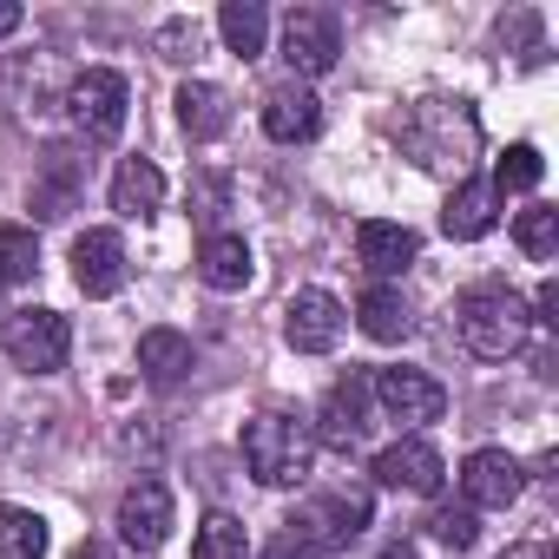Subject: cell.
<instances>
[{"mask_svg":"<svg viewBox=\"0 0 559 559\" xmlns=\"http://www.w3.org/2000/svg\"><path fill=\"white\" fill-rule=\"evenodd\" d=\"M402 152L421 165V171H467L474 152H480V119L467 99H421L408 106L402 119Z\"/></svg>","mask_w":559,"mask_h":559,"instance_id":"1","label":"cell"},{"mask_svg":"<svg viewBox=\"0 0 559 559\" xmlns=\"http://www.w3.org/2000/svg\"><path fill=\"white\" fill-rule=\"evenodd\" d=\"M243 467L263 480V487H304L310 467H317V435L310 421L284 415V408H263L243 421Z\"/></svg>","mask_w":559,"mask_h":559,"instance_id":"2","label":"cell"},{"mask_svg":"<svg viewBox=\"0 0 559 559\" xmlns=\"http://www.w3.org/2000/svg\"><path fill=\"white\" fill-rule=\"evenodd\" d=\"M454 330H461V343H467L480 362H507V356L526 349L533 310H526V297H513L507 284H474V290L454 304Z\"/></svg>","mask_w":559,"mask_h":559,"instance_id":"3","label":"cell"},{"mask_svg":"<svg viewBox=\"0 0 559 559\" xmlns=\"http://www.w3.org/2000/svg\"><path fill=\"white\" fill-rule=\"evenodd\" d=\"M0 343H8L14 369H27V376H60L73 356V330L60 310H14L0 323Z\"/></svg>","mask_w":559,"mask_h":559,"instance_id":"4","label":"cell"},{"mask_svg":"<svg viewBox=\"0 0 559 559\" xmlns=\"http://www.w3.org/2000/svg\"><path fill=\"white\" fill-rule=\"evenodd\" d=\"M126 106H132V86L112 67H86L73 80V93H67V112H73L80 139H93V145H112L126 132Z\"/></svg>","mask_w":559,"mask_h":559,"instance_id":"5","label":"cell"},{"mask_svg":"<svg viewBox=\"0 0 559 559\" xmlns=\"http://www.w3.org/2000/svg\"><path fill=\"white\" fill-rule=\"evenodd\" d=\"M362 526H369V493H362V487L323 493V500H310L304 513H290V520H284V533H290V539H304L317 559H330L336 546H349Z\"/></svg>","mask_w":559,"mask_h":559,"instance_id":"6","label":"cell"},{"mask_svg":"<svg viewBox=\"0 0 559 559\" xmlns=\"http://www.w3.org/2000/svg\"><path fill=\"white\" fill-rule=\"evenodd\" d=\"M369 395H376L402 428H428V421L448 415V389H441L435 376H421V369H382V376L369 382Z\"/></svg>","mask_w":559,"mask_h":559,"instance_id":"7","label":"cell"},{"mask_svg":"<svg viewBox=\"0 0 559 559\" xmlns=\"http://www.w3.org/2000/svg\"><path fill=\"white\" fill-rule=\"evenodd\" d=\"M336 53H343V34H336V14H323V8H290L284 14V60H290V73H330L336 67Z\"/></svg>","mask_w":559,"mask_h":559,"instance_id":"8","label":"cell"},{"mask_svg":"<svg viewBox=\"0 0 559 559\" xmlns=\"http://www.w3.org/2000/svg\"><path fill=\"white\" fill-rule=\"evenodd\" d=\"M343 323L349 317H343V304L330 290H297L290 310H284V336H290L297 356H330L343 343Z\"/></svg>","mask_w":559,"mask_h":559,"instance_id":"9","label":"cell"},{"mask_svg":"<svg viewBox=\"0 0 559 559\" xmlns=\"http://www.w3.org/2000/svg\"><path fill=\"white\" fill-rule=\"evenodd\" d=\"M171 533V487L165 480H132L119 500V539L132 552H158Z\"/></svg>","mask_w":559,"mask_h":559,"instance_id":"10","label":"cell"},{"mask_svg":"<svg viewBox=\"0 0 559 559\" xmlns=\"http://www.w3.org/2000/svg\"><path fill=\"white\" fill-rule=\"evenodd\" d=\"M520 487H526V467H520L507 448H474V454L461 461V493H467V507H513Z\"/></svg>","mask_w":559,"mask_h":559,"instance_id":"11","label":"cell"},{"mask_svg":"<svg viewBox=\"0 0 559 559\" xmlns=\"http://www.w3.org/2000/svg\"><path fill=\"white\" fill-rule=\"evenodd\" d=\"M73 284L86 297H119L126 290V237L119 230H86L73 237Z\"/></svg>","mask_w":559,"mask_h":559,"instance_id":"12","label":"cell"},{"mask_svg":"<svg viewBox=\"0 0 559 559\" xmlns=\"http://www.w3.org/2000/svg\"><path fill=\"white\" fill-rule=\"evenodd\" d=\"M376 480L382 487H402V493H441V480H448V461H441V448H428V441H395V448H382L376 454Z\"/></svg>","mask_w":559,"mask_h":559,"instance_id":"13","label":"cell"},{"mask_svg":"<svg viewBox=\"0 0 559 559\" xmlns=\"http://www.w3.org/2000/svg\"><path fill=\"white\" fill-rule=\"evenodd\" d=\"M263 132H270L276 145H304V139H317V132H323V99H317L304 80L276 86V93L263 99Z\"/></svg>","mask_w":559,"mask_h":559,"instance_id":"14","label":"cell"},{"mask_svg":"<svg viewBox=\"0 0 559 559\" xmlns=\"http://www.w3.org/2000/svg\"><path fill=\"white\" fill-rule=\"evenodd\" d=\"M362 428H369V376L349 369V376L323 395V428H317V441H330V448H356Z\"/></svg>","mask_w":559,"mask_h":559,"instance_id":"15","label":"cell"},{"mask_svg":"<svg viewBox=\"0 0 559 559\" xmlns=\"http://www.w3.org/2000/svg\"><path fill=\"white\" fill-rule=\"evenodd\" d=\"M493 217H500V191H493L487 178H461L454 198H448V211H441V230H448L454 243H474V237L493 230Z\"/></svg>","mask_w":559,"mask_h":559,"instance_id":"16","label":"cell"},{"mask_svg":"<svg viewBox=\"0 0 559 559\" xmlns=\"http://www.w3.org/2000/svg\"><path fill=\"white\" fill-rule=\"evenodd\" d=\"M415 230L408 224H389V217H369V224H356V257L376 270V276H395V270H408L415 263Z\"/></svg>","mask_w":559,"mask_h":559,"instance_id":"17","label":"cell"},{"mask_svg":"<svg viewBox=\"0 0 559 559\" xmlns=\"http://www.w3.org/2000/svg\"><path fill=\"white\" fill-rule=\"evenodd\" d=\"M250 243L243 237H230V230H211L204 243H198V276H204V284L211 290H243L250 284Z\"/></svg>","mask_w":559,"mask_h":559,"instance_id":"18","label":"cell"},{"mask_svg":"<svg viewBox=\"0 0 559 559\" xmlns=\"http://www.w3.org/2000/svg\"><path fill=\"white\" fill-rule=\"evenodd\" d=\"M178 126L191 139H224L230 132V93L211 86V80H185L178 86Z\"/></svg>","mask_w":559,"mask_h":559,"instance_id":"19","label":"cell"},{"mask_svg":"<svg viewBox=\"0 0 559 559\" xmlns=\"http://www.w3.org/2000/svg\"><path fill=\"white\" fill-rule=\"evenodd\" d=\"M165 204V171L152 158H119L112 171V211L119 217H152Z\"/></svg>","mask_w":559,"mask_h":559,"instance_id":"20","label":"cell"},{"mask_svg":"<svg viewBox=\"0 0 559 559\" xmlns=\"http://www.w3.org/2000/svg\"><path fill=\"white\" fill-rule=\"evenodd\" d=\"M356 323H362V336H369V343H408V330H415V317H408L402 290H389V284L362 290V304H356Z\"/></svg>","mask_w":559,"mask_h":559,"instance_id":"21","label":"cell"},{"mask_svg":"<svg viewBox=\"0 0 559 559\" xmlns=\"http://www.w3.org/2000/svg\"><path fill=\"white\" fill-rule=\"evenodd\" d=\"M139 369H145V382H158V389L185 382V376H191V336H178V330H145V336H139Z\"/></svg>","mask_w":559,"mask_h":559,"instance_id":"22","label":"cell"},{"mask_svg":"<svg viewBox=\"0 0 559 559\" xmlns=\"http://www.w3.org/2000/svg\"><path fill=\"white\" fill-rule=\"evenodd\" d=\"M217 34L237 60H257L263 53V34H270V14L257 8V0H224L217 8Z\"/></svg>","mask_w":559,"mask_h":559,"instance_id":"23","label":"cell"},{"mask_svg":"<svg viewBox=\"0 0 559 559\" xmlns=\"http://www.w3.org/2000/svg\"><path fill=\"white\" fill-rule=\"evenodd\" d=\"M47 552V520L34 507H0V559H40Z\"/></svg>","mask_w":559,"mask_h":559,"instance_id":"24","label":"cell"},{"mask_svg":"<svg viewBox=\"0 0 559 559\" xmlns=\"http://www.w3.org/2000/svg\"><path fill=\"white\" fill-rule=\"evenodd\" d=\"M40 270V243H34V230H21V224H0V284H27V276Z\"/></svg>","mask_w":559,"mask_h":559,"instance_id":"25","label":"cell"},{"mask_svg":"<svg viewBox=\"0 0 559 559\" xmlns=\"http://www.w3.org/2000/svg\"><path fill=\"white\" fill-rule=\"evenodd\" d=\"M513 243L546 263V257L559 250V211H552V204H526V211L513 217Z\"/></svg>","mask_w":559,"mask_h":559,"instance_id":"26","label":"cell"},{"mask_svg":"<svg viewBox=\"0 0 559 559\" xmlns=\"http://www.w3.org/2000/svg\"><path fill=\"white\" fill-rule=\"evenodd\" d=\"M191 559H250V539H243V526L230 513H211L198 526V539H191Z\"/></svg>","mask_w":559,"mask_h":559,"instance_id":"27","label":"cell"},{"mask_svg":"<svg viewBox=\"0 0 559 559\" xmlns=\"http://www.w3.org/2000/svg\"><path fill=\"white\" fill-rule=\"evenodd\" d=\"M539 178H546L539 145H507V158H500V171H493V191H533Z\"/></svg>","mask_w":559,"mask_h":559,"instance_id":"28","label":"cell"},{"mask_svg":"<svg viewBox=\"0 0 559 559\" xmlns=\"http://www.w3.org/2000/svg\"><path fill=\"white\" fill-rule=\"evenodd\" d=\"M428 533H435L441 546L467 552V546L480 539V520H474V507H435V513H428Z\"/></svg>","mask_w":559,"mask_h":559,"instance_id":"29","label":"cell"},{"mask_svg":"<svg viewBox=\"0 0 559 559\" xmlns=\"http://www.w3.org/2000/svg\"><path fill=\"white\" fill-rule=\"evenodd\" d=\"M152 47H158L165 60H198V47H204V34H198V21H165V27L152 34Z\"/></svg>","mask_w":559,"mask_h":559,"instance_id":"30","label":"cell"},{"mask_svg":"<svg viewBox=\"0 0 559 559\" xmlns=\"http://www.w3.org/2000/svg\"><path fill=\"white\" fill-rule=\"evenodd\" d=\"M224 211V178H198V217H217Z\"/></svg>","mask_w":559,"mask_h":559,"instance_id":"31","label":"cell"},{"mask_svg":"<svg viewBox=\"0 0 559 559\" xmlns=\"http://www.w3.org/2000/svg\"><path fill=\"white\" fill-rule=\"evenodd\" d=\"M539 323L559 330V284H539Z\"/></svg>","mask_w":559,"mask_h":559,"instance_id":"32","label":"cell"},{"mask_svg":"<svg viewBox=\"0 0 559 559\" xmlns=\"http://www.w3.org/2000/svg\"><path fill=\"white\" fill-rule=\"evenodd\" d=\"M500 559H552V546H539V539H526V546H507Z\"/></svg>","mask_w":559,"mask_h":559,"instance_id":"33","label":"cell"},{"mask_svg":"<svg viewBox=\"0 0 559 559\" xmlns=\"http://www.w3.org/2000/svg\"><path fill=\"white\" fill-rule=\"evenodd\" d=\"M8 34H21V8H14V0H0V40H8Z\"/></svg>","mask_w":559,"mask_h":559,"instance_id":"34","label":"cell"},{"mask_svg":"<svg viewBox=\"0 0 559 559\" xmlns=\"http://www.w3.org/2000/svg\"><path fill=\"white\" fill-rule=\"evenodd\" d=\"M73 559H112V546H106V539H86V546H80Z\"/></svg>","mask_w":559,"mask_h":559,"instance_id":"35","label":"cell"},{"mask_svg":"<svg viewBox=\"0 0 559 559\" xmlns=\"http://www.w3.org/2000/svg\"><path fill=\"white\" fill-rule=\"evenodd\" d=\"M382 559H415V546H408V539H395V546H382Z\"/></svg>","mask_w":559,"mask_h":559,"instance_id":"36","label":"cell"}]
</instances>
